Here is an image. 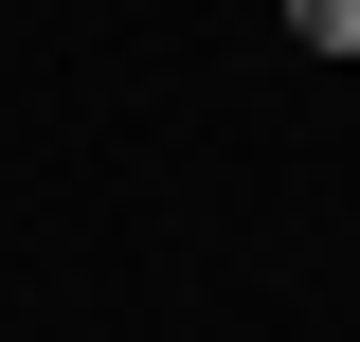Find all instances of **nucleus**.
Masks as SVG:
<instances>
[{
    "instance_id": "f257e3e1",
    "label": "nucleus",
    "mask_w": 360,
    "mask_h": 342,
    "mask_svg": "<svg viewBox=\"0 0 360 342\" xmlns=\"http://www.w3.org/2000/svg\"><path fill=\"white\" fill-rule=\"evenodd\" d=\"M270 18H288V54H307V72H342V54H360V0H270Z\"/></svg>"
}]
</instances>
